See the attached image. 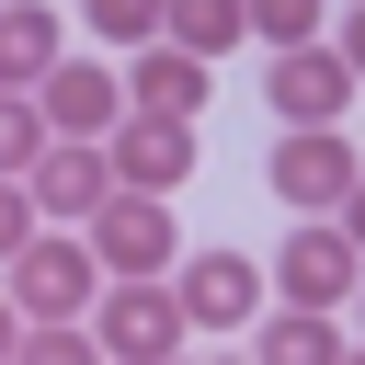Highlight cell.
<instances>
[{
	"label": "cell",
	"mask_w": 365,
	"mask_h": 365,
	"mask_svg": "<svg viewBox=\"0 0 365 365\" xmlns=\"http://www.w3.org/2000/svg\"><path fill=\"white\" fill-rule=\"evenodd\" d=\"M103 285H114V262L91 251V228L68 240V217H57V228H34V240L11 251V297H23V319H91V308H103Z\"/></svg>",
	"instance_id": "6da1fadb"
},
{
	"label": "cell",
	"mask_w": 365,
	"mask_h": 365,
	"mask_svg": "<svg viewBox=\"0 0 365 365\" xmlns=\"http://www.w3.org/2000/svg\"><path fill=\"white\" fill-rule=\"evenodd\" d=\"M91 331H103V354H114V365H160V354H182V331H194L182 274H114V285H103V308H91Z\"/></svg>",
	"instance_id": "7a4b0ae2"
},
{
	"label": "cell",
	"mask_w": 365,
	"mask_h": 365,
	"mask_svg": "<svg viewBox=\"0 0 365 365\" xmlns=\"http://www.w3.org/2000/svg\"><path fill=\"white\" fill-rule=\"evenodd\" d=\"M262 182H274L297 217H342V194L365 182V160H354V137H342V125H285V137H274V160H262Z\"/></svg>",
	"instance_id": "3957f363"
},
{
	"label": "cell",
	"mask_w": 365,
	"mask_h": 365,
	"mask_svg": "<svg viewBox=\"0 0 365 365\" xmlns=\"http://www.w3.org/2000/svg\"><path fill=\"white\" fill-rule=\"evenodd\" d=\"M274 285H285L297 308H342V297L365 285V240H354L342 217H308V228L274 251Z\"/></svg>",
	"instance_id": "277c9868"
},
{
	"label": "cell",
	"mask_w": 365,
	"mask_h": 365,
	"mask_svg": "<svg viewBox=\"0 0 365 365\" xmlns=\"http://www.w3.org/2000/svg\"><path fill=\"white\" fill-rule=\"evenodd\" d=\"M354 91H365V68H354L342 46H319V34H308V46H274V114H285V125H342Z\"/></svg>",
	"instance_id": "5b68a950"
},
{
	"label": "cell",
	"mask_w": 365,
	"mask_h": 365,
	"mask_svg": "<svg viewBox=\"0 0 365 365\" xmlns=\"http://www.w3.org/2000/svg\"><path fill=\"white\" fill-rule=\"evenodd\" d=\"M23 182H34V205H46V217H68V228H91V217H103V194H125L114 137H57Z\"/></svg>",
	"instance_id": "8992f818"
},
{
	"label": "cell",
	"mask_w": 365,
	"mask_h": 365,
	"mask_svg": "<svg viewBox=\"0 0 365 365\" xmlns=\"http://www.w3.org/2000/svg\"><path fill=\"white\" fill-rule=\"evenodd\" d=\"M91 251L114 262V274H171L182 262V240H171V194H103V217H91Z\"/></svg>",
	"instance_id": "52a82bcc"
},
{
	"label": "cell",
	"mask_w": 365,
	"mask_h": 365,
	"mask_svg": "<svg viewBox=\"0 0 365 365\" xmlns=\"http://www.w3.org/2000/svg\"><path fill=\"white\" fill-rule=\"evenodd\" d=\"M34 91H46V114H57V137H114V125L137 114V91H125V80L103 68V57H57V68L34 80Z\"/></svg>",
	"instance_id": "ba28073f"
},
{
	"label": "cell",
	"mask_w": 365,
	"mask_h": 365,
	"mask_svg": "<svg viewBox=\"0 0 365 365\" xmlns=\"http://www.w3.org/2000/svg\"><path fill=\"white\" fill-rule=\"evenodd\" d=\"M114 171L137 182V194H171V182H194V114H125L114 125Z\"/></svg>",
	"instance_id": "9c48e42d"
},
{
	"label": "cell",
	"mask_w": 365,
	"mask_h": 365,
	"mask_svg": "<svg viewBox=\"0 0 365 365\" xmlns=\"http://www.w3.org/2000/svg\"><path fill=\"white\" fill-rule=\"evenodd\" d=\"M171 274H182L194 331H251V319H262V274H251L240 251H194V262H171Z\"/></svg>",
	"instance_id": "30bf717a"
},
{
	"label": "cell",
	"mask_w": 365,
	"mask_h": 365,
	"mask_svg": "<svg viewBox=\"0 0 365 365\" xmlns=\"http://www.w3.org/2000/svg\"><path fill=\"white\" fill-rule=\"evenodd\" d=\"M125 91H137L148 114H205V91H217V80H205V57H194L182 34H148V46H137V68H125Z\"/></svg>",
	"instance_id": "8fae6325"
},
{
	"label": "cell",
	"mask_w": 365,
	"mask_h": 365,
	"mask_svg": "<svg viewBox=\"0 0 365 365\" xmlns=\"http://www.w3.org/2000/svg\"><path fill=\"white\" fill-rule=\"evenodd\" d=\"M57 57H68V46H57V11H46V0H11V11H0V91H34Z\"/></svg>",
	"instance_id": "7c38bea8"
},
{
	"label": "cell",
	"mask_w": 365,
	"mask_h": 365,
	"mask_svg": "<svg viewBox=\"0 0 365 365\" xmlns=\"http://www.w3.org/2000/svg\"><path fill=\"white\" fill-rule=\"evenodd\" d=\"M262 354H274V365H342V331H331V308H297V297H285V308L262 319Z\"/></svg>",
	"instance_id": "4fadbf2b"
},
{
	"label": "cell",
	"mask_w": 365,
	"mask_h": 365,
	"mask_svg": "<svg viewBox=\"0 0 365 365\" xmlns=\"http://www.w3.org/2000/svg\"><path fill=\"white\" fill-rule=\"evenodd\" d=\"M57 148V114H46V91H0V171H34Z\"/></svg>",
	"instance_id": "5bb4252c"
},
{
	"label": "cell",
	"mask_w": 365,
	"mask_h": 365,
	"mask_svg": "<svg viewBox=\"0 0 365 365\" xmlns=\"http://www.w3.org/2000/svg\"><path fill=\"white\" fill-rule=\"evenodd\" d=\"M171 34H182L194 57H228V46L251 34V0H171Z\"/></svg>",
	"instance_id": "9a60e30c"
},
{
	"label": "cell",
	"mask_w": 365,
	"mask_h": 365,
	"mask_svg": "<svg viewBox=\"0 0 365 365\" xmlns=\"http://www.w3.org/2000/svg\"><path fill=\"white\" fill-rule=\"evenodd\" d=\"M91 34L103 46H148V34H171V0H91Z\"/></svg>",
	"instance_id": "2e32d148"
},
{
	"label": "cell",
	"mask_w": 365,
	"mask_h": 365,
	"mask_svg": "<svg viewBox=\"0 0 365 365\" xmlns=\"http://www.w3.org/2000/svg\"><path fill=\"white\" fill-rule=\"evenodd\" d=\"M319 11H331V0H251V34H262V46H308Z\"/></svg>",
	"instance_id": "e0dca14e"
},
{
	"label": "cell",
	"mask_w": 365,
	"mask_h": 365,
	"mask_svg": "<svg viewBox=\"0 0 365 365\" xmlns=\"http://www.w3.org/2000/svg\"><path fill=\"white\" fill-rule=\"evenodd\" d=\"M342 57H354V68H365V0H354V11H342Z\"/></svg>",
	"instance_id": "ac0fdd59"
},
{
	"label": "cell",
	"mask_w": 365,
	"mask_h": 365,
	"mask_svg": "<svg viewBox=\"0 0 365 365\" xmlns=\"http://www.w3.org/2000/svg\"><path fill=\"white\" fill-rule=\"evenodd\" d=\"M342 228H354V240H365V182H354V194H342Z\"/></svg>",
	"instance_id": "d6986e66"
}]
</instances>
